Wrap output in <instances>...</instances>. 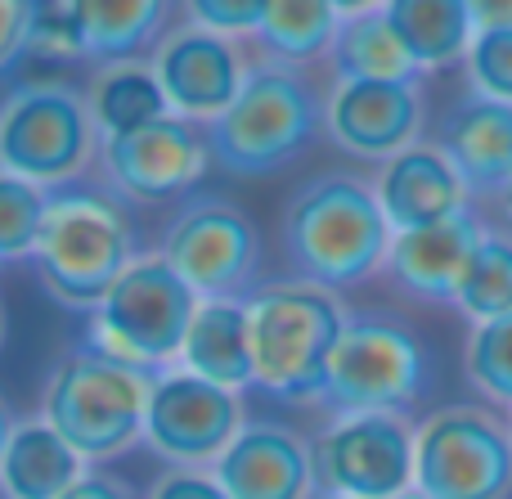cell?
<instances>
[{
    "instance_id": "obj_1",
    "label": "cell",
    "mask_w": 512,
    "mask_h": 499,
    "mask_svg": "<svg viewBox=\"0 0 512 499\" xmlns=\"http://www.w3.org/2000/svg\"><path fill=\"white\" fill-rule=\"evenodd\" d=\"M135 257H140V230L131 203L117 198L104 180L81 176L50 189L32 266L41 288L63 311H95Z\"/></svg>"
},
{
    "instance_id": "obj_2",
    "label": "cell",
    "mask_w": 512,
    "mask_h": 499,
    "mask_svg": "<svg viewBox=\"0 0 512 499\" xmlns=\"http://www.w3.org/2000/svg\"><path fill=\"white\" fill-rule=\"evenodd\" d=\"M279 234L292 279L333 288V293L364 284L373 270L387 266L391 252V225L373 185L342 171L306 180L283 207Z\"/></svg>"
},
{
    "instance_id": "obj_3",
    "label": "cell",
    "mask_w": 512,
    "mask_h": 499,
    "mask_svg": "<svg viewBox=\"0 0 512 499\" xmlns=\"http://www.w3.org/2000/svg\"><path fill=\"white\" fill-rule=\"evenodd\" d=\"M243 306H248L256 387L283 405H319L328 356L351 320L342 297L333 288L279 279L261 284Z\"/></svg>"
},
{
    "instance_id": "obj_4",
    "label": "cell",
    "mask_w": 512,
    "mask_h": 499,
    "mask_svg": "<svg viewBox=\"0 0 512 499\" xmlns=\"http://www.w3.org/2000/svg\"><path fill=\"white\" fill-rule=\"evenodd\" d=\"M153 378L158 374L108 360L90 347L68 351L45 378L41 419L86 459V468H104L144 441Z\"/></svg>"
},
{
    "instance_id": "obj_5",
    "label": "cell",
    "mask_w": 512,
    "mask_h": 499,
    "mask_svg": "<svg viewBox=\"0 0 512 499\" xmlns=\"http://www.w3.org/2000/svg\"><path fill=\"white\" fill-rule=\"evenodd\" d=\"M319 122L324 104L297 68L252 63L234 104L216 122H207V149L225 176L261 180L301 158Z\"/></svg>"
},
{
    "instance_id": "obj_6",
    "label": "cell",
    "mask_w": 512,
    "mask_h": 499,
    "mask_svg": "<svg viewBox=\"0 0 512 499\" xmlns=\"http://www.w3.org/2000/svg\"><path fill=\"white\" fill-rule=\"evenodd\" d=\"M194 311L198 297L185 279L158 252H140L104 293V302L86 311V347L144 374H167L180 365Z\"/></svg>"
},
{
    "instance_id": "obj_7",
    "label": "cell",
    "mask_w": 512,
    "mask_h": 499,
    "mask_svg": "<svg viewBox=\"0 0 512 499\" xmlns=\"http://www.w3.org/2000/svg\"><path fill=\"white\" fill-rule=\"evenodd\" d=\"M432 383L427 347L409 324L391 315H351L328 356L319 410L328 419L346 414H409Z\"/></svg>"
},
{
    "instance_id": "obj_8",
    "label": "cell",
    "mask_w": 512,
    "mask_h": 499,
    "mask_svg": "<svg viewBox=\"0 0 512 499\" xmlns=\"http://www.w3.org/2000/svg\"><path fill=\"white\" fill-rule=\"evenodd\" d=\"M99 162V131L86 95L63 81H27L0 104V171L59 189Z\"/></svg>"
},
{
    "instance_id": "obj_9",
    "label": "cell",
    "mask_w": 512,
    "mask_h": 499,
    "mask_svg": "<svg viewBox=\"0 0 512 499\" xmlns=\"http://www.w3.org/2000/svg\"><path fill=\"white\" fill-rule=\"evenodd\" d=\"M414 491L423 499H508V423L481 405H441L414 423Z\"/></svg>"
},
{
    "instance_id": "obj_10",
    "label": "cell",
    "mask_w": 512,
    "mask_h": 499,
    "mask_svg": "<svg viewBox=\"0 0 512 499\" xmlns=\"http://www.w3.org/2000/svg\"><path fill=\"white\" fill-rule=\"evenodd\" d=\"M158 257L185 279L198 302H248L261 288V234L230 198H189L162 230Z\"/></svg>"
},
{
    "instance_id": "obj_11",
    "label": "cell",
    "mask_w": 512,
    "mask_h": 499,
    "mask_svg": "<svg viewBox=\"0 0 512 499\" xmlns=\"http://www.w3.org/2000/svg\"><path fill=\"white\" fill-rule=\"evenodd\" d=\"M319 499H396L414 491L409 414H346L310 441Z\"/></svg>"
},
{
    "instance_id": "obj_12",
    "label": "cell",
    "mask_w": 512,
    "mask_h": 499,
    "mask_svg": "<svg viewBox=\"0 0 512 499\" xmlns=\"http://www.w3.org/2000/svg\"><path fill=\"white\" fill-rule=\"evenodd\" d=\"M99 180L131 207H162L189 198L212 167L207 135L189 117H158L131 135L99 140Z\"/></svg>"
},
{
    "instance_id": "obj_13",
    "label": "cell",
    "mask_w": 512,
    "mask_h": 499,
    "mask_svg": "<svg viewBox=\"0 0 512 499\" xmlns=\"http://www.w3.org/2000/svg\"><path fill=\"white\" fill-rule=\"evenodd\" d=\"M243 401L234 392L185 369H167L153 378L149 410H144V446L171 468H207L230 450L243 432Z\"/></svg>"
},
{
    "instance_id": "obj_14",
    "label": "cell",
    "mask_w": 512,
    "mask_h": 499,
    "mask_svg": "<svg viewBox=\"0 0 512 499\" xmlns=\"http://www.w3.org/2000/svg\"><path fill=\"white\" fill-rule=\"evenodd\" d=\"M149 68L167 95V108L189 122H216L248 77V63H243L234 36L207 32L194 23L171 27L158 50L149 54Z\"/></svg>"
},
{
    "instance_id": "obj_15",
    "label": "cell",
    "mask_w": 512,
    "mask_h": 499,
    "mask_svg": "<svg viewBox=\"0 0 512 499\" xmlns=\"http://www.w3.org/2000/svg\"><path fill=\"white\" fill-rule=\"evenodd\" d=\"M324 126L337 149L364 162H387L418 144L423 95L418 81H337L324 99Z\"/></svg>"
},
{
    "instance_id": "obj_16",
    "label": "cell",
    "mask_w": 512,
    "mask_h": 499,
    "mask_svg": "<svg viewBox=\"0 0 512 499\" xmlns=\"http://www.w3.org/2000/svg\"><path fill=\"white\" fill-rule=\"evenodd\" d=\"M212 477L230 499H319L310 441L283 423H243Z\"/></svg>"
},
{
    "instance_id": "obj_17",
    "label": "cell",
    "mask_w": 512,
    "mask_h": 499,
    "mask_svg": "<svg viewBox=\"0 0 512 499\" xmlns=\"http://www.w3.org/2000/svg\"><path fill=\"white\" fill-rule=\"evenodd\" d=\"M176 0H59V23L77 59L99 68L149 59L171 32Z\"/></svg>"
},
{
    "instance_id": "obj_18",
    "label": "cell",
    "mask_w": 512,
    "mask_h": 499,
    "mask_svg": "<svg viewBox=\"0 0 512 499\" xmlns=\"http://www.w3.org/2000/svg\"><path fill=\"white\" fill-rule=\"evenodd\" d=\"M481 239H486L481 216L472 207H463V212L445 216V221L391 234L387 270L405 293L423 297V302H454Z\"/></svg>"
},
{
    "instance_id": "obj_19",
    "label": "cell",
    "mask_w": 512,
    "mask_h": 499,
    "mask_svg": "<svg viewBox=\"0 0 512 499\" xmlns=\"http://www.w3.org/2000/svg\"><path fill=\"white\" fill-rule=\"evenodd\" d=\"M373 194H378V207L387 216L391 234L445 221V216L463 212L472 198L463 176L454 171V162L436 144H409L405 153L387 158Z\"/></svg>"
},
{
    "instance_id": "obj_20",
    "label": "cell",
    "mask_w": 512,
    "mask_h": 499,
    "mask_svg": "<svg viewBox=\"0 0 512 499\" xmlns=\"http://www.w3.org/2000/svg\"><path fill=\"white\" fill-rule=\"evenodd\" d=\"M436 149L454 162L472 198L504 194L512 180V104L468 95L445 113Z\"/></svg>"
},
{
    "instance_id": "obj_21",
    "label": "cell",
    "mask_w": 512,
    "mask_h": 499,
    "mask_svg": "<svg viewBox=\"0 0 512 499\" xmlns=\"http://www.w3.org/2000/svg\"><path fill=\"white\" fill-rule=\"evenodd\" d=\"M86 477V459L36 414L18 419L0 455V499H59Z\"/></svg>"
},
{
    "instance_id": "obj_22",
    "label": "cell",
    "mask_w": 512,
    "mask_h": 499,
    "mask_svg": "<svg viewBox=\"0 0 512 499\" xmlns=\"http://www.w3.org/2000/svg\"><path fill=\"white\" fill-rule=\"evenodd\" d=\"M176 369L203 378V383L225 387V392H234V396L256 387L252 342H248V306L243 302H198Z\"/></svg>"
},
{
    "instance_id": "obj_23",
    "label": "cell",
    "mask_w": 512,
    "mask_h": 499,
    "mask_svg": "<svg viewBox=\"0 0 512 499\" xmlns=\"http://www.w3.org/2000/svg\"><path fill=\"white\" fill-rule=\"evenodd\" d=\"M382 14L409 50V59L418 63V72L459 63L477 36L468 0H382Z\"/></svg>"
},
{
    "instance_id": "obj_24",
    "label": "cell",
    "mask_w": 512,
    "mask_h": 499,
    "mask_svg": "<svg viewBox=\"0 0 512 499\" xmlns=\"http://www.w3.org/2000/svg\"><path fill=\"white\" fill-rule=\"evenodd\" d=\"M90 108V122H95L99 140H113V135H131L140 126L167 117V95H162L158 77L144 59L135 63H108L90 77V86L81 90Z\"/></svg>"
},
{
    "instance_id": "obj_25",
    "label": "cell",
    "mask_w": 512,
    "mask_h": 499,
    "mask_svg": "<svg viewBox=\"0 0 512 499\" xmlns=\"http://www.w3.org/2000/svg\"><path fill=\"white\" fill-rule=\"evenodd\" d=\"M328 59L337 68V81H418L423 77L418 63L409 59V50L400 45V36L391 32L382 9L342 18Z\"/></svg>"
},
{
    "instance_id": "obj_26",
    "label": "cell",
    "mask_w": 512,
    "mask_h": 499,
    "mask_svg": "<svg viewBox=\"0 0 512 499\" xmlns=\"http://www.w3.org/2000/svg\"><path fill=\"white\" fill-rule=\"evenodd\" d=\"M337 27H342V14L328 0H270L252 36L265 63L297 68V63H310L333 50Z\"/></svg>"
},
{
    "instance_id": "obj_27",
    "label": "cell",
    "mask_w": 512,
    "mask_h": 499,
    "mask_svg": "<svg viewBox=\"0 0 512 499\" xmlns=\"http://www.w3.org/2000/svg\"><path fill=\"white\" fill-rule=\"evenodd\" d=\"M454 306H459L472 324L512 315V234L486 230V239H481L459 293H454Z\"/></svg>"
},
{
    "instance_id": "obj_28",
    "label": "cell",
    "mask_w": 512,
    "mask_h": 499,
    "mask_svg": "<svg viewBox=\"0 0 512 499\" xmlns=\"http://www.w3.org/2000/svg\"><path fill=\"white\" fill-rule=\"evenodd\" d=\"M45 207H50V189L0 171V261H32Z\"/></svg>"
},
{
    "instance_id": "obj_29",
    "label": "cell",
    "mask_w": 512,
    "mask_h": 499,
    "mask_svg": "<svg viewBox=\"0 0 512 499\" xmlns=\"http://www.w3.org/2000/svg\"><path fill=\"white\" fill-rule=\"evenodd\" d=\"M463 374L481 396L512 410V315L472 324L463 347Z\"/></svg>"
},
{
    "instance_id": "obj_30",
    "label": "cell",
    "mask_w": 512,
    "mask_h": 499,
    "mask_svg": "<svg viewBox=\"0 0 512 499\" xmlns=\"http://www.w3.org/2000/svg\"><path fill=\"white\" fill-rule=\"evenodd\" d=\"M463 63H468L472 95L512 104V27L477 32L468 45V54H463Z\"/></svg>"
},
{
    "instance_id": "obj_31",
    "label": "cell",
    "mask_w": 512,
    "mask_h": 499,
    "mask_svg": "<svg viewBox=\"0 0 512 499\" xmlns=\"http://www.w3.org/2000/svg\"><path fill=\"white\" fill-rule=\"evenodd\" d=\"M45 23V0H0V72L36 54V36Z\"/></svg>"
},
{
    "instance_id": "obj_32",
    "label": "cell",
    "mask_w": 512,
    "mask_h": 499,
    "mask_svg": "<svg viewBox=\"0 0 512 499\" xmlns=\"http://www.w3.org/2000/svg\"><path fill=\"white\" fill-rule=\"evenodd\" d=\"M180 5H185V18L194 27L221 36H252L270 0H180Z\"/></svg>"
},
{
    "instance_id": "obj_33",
    "label": "cell",
    "mask_w": 512,
    "mask_h": 499,
    "mask_svg": "<svg viewBox=\"0 0 512 499\" xmlns=\"http://www.w3.org/2000/svg\"><path fill=\"white\" fill-rule=\"evenodd\" d=\"M144 499H230L207 468H167Z\"/></svg>"
},
{
    "instance_id": "obj_34",
    "label": "cell",
    "mask_w": 512,
    "mask_h": 499,
    "mask_svg": "<svg viewBox=\"0 0 512 499\" xmlns=\"http://www.w3.org/2000/svg\"><path fill=\"white\" fill-rule=\"evenodd\" d=\"M59 499H140V495H135V486L126 477L104 473V468H86V477Z\"/></svg>"
},
{
    "instance_id": "obj_35",
    "label": "cell",
    "mask_w": 512,
    "mask_h": 499,
    "mask_svg": "<svg viewBox=\"0 0 512 499\" xmlns=\"http://www.w3.org/2000/svg\"><path fill=\"white\" fill-rule=\"evenodd\" d=\"M468 14L477 32H495V27H512V0H468Z\"/></svg>"
},
{
    "instance_id": "obj_36",
    "label": "cell",
    "mask_w": 512,
    "mask_h": 499,
    "mask_svg": "<svg viewBox=\"0 0 512 499\" xmlns=\"http://www.w3.org/2000/svg\"><path fill=\"white\" fill-rule=\"evenodd\" d=\"M328 5H333L342 18H351V14H369V9H382V0H328Z\"/></svg>"
},
{
    "instance_id": "obj_37",
    "label": "cell",
    "mask_w": 512,
    "mask_h": 499,
    "mask_svg": "<svg viewBox=\"0 0 512 499\" xmlns=\"http://www.w3.org/2000/svg\"><path fill=\"white\" fill-rule=\"evenodd\" d=\"M14 410H9V401L0 396V455H5V441H9V432H14Z\"/></svg>"
},
{
    "instance_id": "obj_38",
    "label": "cell",
    "mask_w": 512,
    "mask_h": 499,
    "mask_svg": "<svg viewBox=\"0 0 512 499\" xmlns=\"http://www.w3.org/2000/svg\"><path fill=\"white\" fill-rule=\"evenodd\" d=\"M499 198H504V212L512 216V180H508V189H504V194H499Z\"/></svg>"
},
{
    "instance_id": "obj_39",
    "label": "cell",
    "mask_w": 512,
    "mask_h": 499,
    "mask_svg": "<svg viewBox=\"0 0 512 499\" xmlns=\"http://www.w3.org/2000/svg\"><path fill=\"white\" fill-rule=\"evenodd\" d=\"M0 347H5V306H0Z\"/></svg>"
},
{
    "instance_id": "obj_40",
    "label": "cell",
    "mask_w": 512,
    "mask_h": 499,
    "mask_svg": "<svg viewBox=\"0 0 512 499\" xmlns=\"http://www.w3.org/2000/svg\"><path fill=\"white\" fill-rule=\"evenodd\" d=\"M396 499H423V495H418V491H405V495H396Z\"/></svg>"
},
{
    "instance_id": "obj_41",
    "label": "cell",
    "mask_w": 512,
    "mask_h": 499,
    "mask_svg": "<svg viewBox=\"0 0 512 499\" xmlns=\"http://www.w3.org/2000/svg\"><path fill=\"white\" fill-rule=\"evenodd\" d=\"M508 432H512V419H508Z\"/></svg>"
},
{
    "instance_id": "obj_42",
    "label": "cell",
    "mask_w": 512,
    "mask_h": 499,
    "mask_svg": "<svg viewBox=\"0 0 512 499\" xmlns=\"http://www.w3.org/2000/svg\"><path fill=\"white\" fill-rule=\"evenodd\" d=\"M0 266H5V261H0Z\"/></svg>"
}]
</instances>
